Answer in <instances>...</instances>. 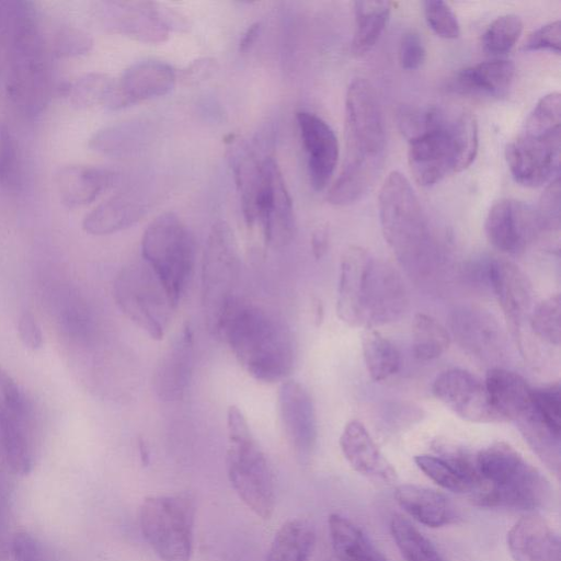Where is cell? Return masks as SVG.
<instances>
[{"label":"cell","mask_w":561,"mask_h":561,"mask_svg":"<svg viewBox=\"0 0 561 561\" xmlns=\"http://www.w3.org/2000/svg\"><path fill=\"white\" fill-rule=\"evenodd\" d=\"M53 312L62 332L73 341H87L92 332V319L85 301L69 287L53 296Z\"/></svg>","instance_id":"8d00e7d4"},{"label":"cell","mask_w":561,"mask_h":561,"mask_svg":"<svg viewBox=\"0 0 561 561\" xmlns=\"http://www.w3.org/2000/svg\"><path fill=\"white\" fill-rule=\"evenodd\" d=\"M474 466L479 477L474 501L481 506L529 511L550 499L551 488L545 476L506 443L481 449Z\"/></svg>","instance_id":"5b68a950"},{"label":"cell","mask_w":561,"mask_h":561,"mask_svg":"<svg viewBox=\"0 0 561 561\" xmlns=\"http://www.w3.org/2000/svg\"><path fill=\"white\" fill-rule=\"evenodd\" d=\"M374 260L366 249L358 245L347 248L342 256L336 313L350 327L364 328L365 300Z\"/></svg>","instance_id":"ffe728a7"},{"label":"cell","mask_w":561,"mask_h":561,"mask_svg":"<svg viewBox=\"0 0 561 561\" xmlns=\"http://www.w3.org/2000/svg\"><path fill=\"white\" fill-rule=\"evenodd\" d=\"M0 392L3 407L20 420L25 421L28 407L24 394L12 376L0 365Z\"/></svg>","instance_id":"db71d44e"},{"label":"cell","mask_w":561,"mask_h":561,"mask_svg":"<svg viewBox=\"0 0 561 561\" xmlns=\"http://www.w3.org/2000/svg\"><path fill=\"white\" fill-rule=\"evenodd\" d=\"M113 295L122 312L153 340H161L176 307L162 282L144 261L124 266Z\"/></svg>","instance_id":"8fae6325"},{"label":"cell","mask_w":561,"mask_h":561,"mask_svg":"<svg viewBox=\"0 0 561 561\" xmlns=\"http://www.w3.org/2000/svg\"><path fill=\"white\" fill-rule=\"evenodd\" d=\"M227 472L239 499L256 516L268 519L275 507L274 479L259 443L241 410L227 411Z\"/></svg>","instance_id":"52a82bcc"},{"label":"cell","mask_w":561,"mask_h":561,"mask_svg":"<svg viewBox=\"0 0 561 561\" xmlns=\"http://www.w3.org/2000/svg\"><path fill=\"white\" fill-rule=\"evenodd\" d=\"M560 149V129L541 134L520 130L505 149L515 182L537 187L552 181L559 175Z\"/></svg>","instance_id":"4fadbf2b"},{"label":"cell","mask_w":561,"mask_h":561,"mask_svg":"<svg viewBox=\"0 0 561 561\" xmlns=\"http://www.w3.org/2000/svg\"><path fill=\"white\" fill-rule=\"evenodd\" d=\"M560 295L554 294L543 299L533 311L530 327L542 341L559 346L561 341Z\"/></svg>","instance_id":"bcb514c9"},{"label":"cell","mask_w":561,"mask_h":561,"mask_svg":"<svg viewBox=\"0 0 561 561\" xmlns=\"http://www.w3.org/2000/svg\"><path fill=\"white\" fill-rule=\"evenodd\" d=\"M405 137L410 171L422 186L466 170L479 145L474 116L467 110L442 106L416 108Z\"/></svg>","instance_id":"7a4b0ae2"},{"label":"cell","mask_w":561,"mask_h":561,"mask_svg":"<svg viewBox=\"0 0 561 561\" xmlns=\"http://www.w3.org/2000/svg\"><path fill=\"white\" fill-rule=\"evenodd\" d=\"M364 362L370 378L382 381L394 375L400 367L397 347L376 329H365L362 335Z\"/></svg>","instance_id":"f35d334b"},{"label":"cell","mask_w":561,"mask_h":561,"mask_svg":"<svg viewBox=\"0 0 561 561\" xmlns=\"http://www.w3.org/2000/svg\"><path fill=\"white\" fill-rule=\"evenodd\" d=\"M426 57L425 46L421 36L409 31L401 37L399 45V62L405 70H414L422 66Z\"/></svg>","instance_id":"9f6ffc18"},{"label":"cell","mask_w":561,"mask_h":561,"mask_svg":"<svg viewBox=\"0 0 561 561\" xmlns=\"http://www.w3.org/2000/svg\"><path fill=\"white\" fill-rule=\"evenodd\" d=\"M9 549L13 561H55L51 550L28 533L15 534Z\"/></svg>","instance_id":"816d5d0a"},{"label":"cell","mask_w":561,"mask_h":561,"mask_svg":"<svg viewBox=\"0 0 561 561\" xmlns=\"http://www.w3.org/2000/svg\"><path fill=\"white\" fill-rule=\"evenodd\" d=\"M397 503L416 522L443 527L456 519L453 503L443 493L415 484H401L394 491Z\"/></svg>","instance_id":"4dcf8cb0"},{"label":"cell","mask_w":561,"mask_h":561,"mask_svg":"<svg viewBox=\"0 0 561 561\" xmlns=\"http://www.w3.org/2000/svg\"><path fill=\"white\" fill-rule=\"evenodd\" d=\"M114 84L115 80L110 76L90 72L67 84L64 92L77 108H90L96 105L106 107Z\"/></svg>","instance_id":"7bdbcfd3"},{"label":"cell","mask_w":561,"mask_h":561,"mask_svg":"<svg viewBox=\"0 0 561 561\" xmlns=\"http://www.w3.org/2000/svg\"><path fill=\"white\" fill-rule=\"evenodd\" d=\"M484 386L499 422H516L529 411L533 389L520 375L494 367L488 370Z\"/></svg>","instance_id":"f1b7e54d"},{"label":"cell","mask_w":561,"mask_h":561,"mask_svg":"<svg viewBox=\"0 0 561 561\" xmlns=\"http://www.w3.org/2000/svg\"><path fill=\"white\" fill-rule=\"evenodd\" d=\"M329 248V229L322 225L316 228L311 234V251L316 260H320Z\"/></svg>","instance_id":"680465c9"},{"label":"cell","mask_w":561,"mask_h":561,"mask_svg":"<svg viewBox=\"0 0 561 561\" xmlns=\"http://www.w3.org/2000/svg\"><path fill=\"white\" fill-rule=\"evenodd\" d=\"M561 125V96L559 92L543 95L535 105L522 130L534 134L548 133L560 129Z\"/></svg>","instance_id":"c3c4849f"},{"label":"cell","mask_w":561,"mask_h":561,"mask_svg":"<svg viewBox=\"0 0 561 561\" xmlns=\"http://www.w3.org/2000/svg\"><path fill=\"white\" fill-rule=\"evenodd\" d=\"M530 412L557 435L561 434V393L559 383L533 389Z\"/></svg>","instance_id":"7dc6e473"},{"label":"cell","mask_w":561,"mask_h":561,"mask_svg":"<svg viewBox=\"0 0 561 561\" xmlns=\"http://www.w3.org/2000/svg\"><path fill=\"white\" fill-rule=\"evenodd\" d=\"M414 462L425 476L446 490L474 492L479 486L474 459L463 453L455 450L442 456L417 455Z\"/></svg>","instance_id":"f546056e"},{"label":"cell","mask_w":561,"mask_h":561,"mask_svg":"<svg viewBox=\"0 0 561 561\" xmlns=\"http://www.w3.org/2000/svg\"><path fill=\"white\" fill-rule=\"evenodd\" d=\"M383 238L409 271L430 267L433 242L426 217L409 180L399 171L388 174L378 196Z\"/></svg>","instance_id":"8992f818"},{"label":"cell","mask_w":561,"mask_h":561,"mask_svg":"<svg viewBox=\"0 0 561 561\" xmlns=\"http://www.w3.org/2000/svg\"><path fill=\"white\" fill-rule=\"evenodd\" d=\"M340 447L346 461L356 472L383 483L397 480L393 466L381 454L359 421L352 420L346 423L340 436Z\"/></svg>","instance_id":"484cf974"},{"label":"cell","mask_w":561,"mask_h":561,"mask_svg":"<svg viewBox=\"0 0 561 561\" xmlns=\"http://www.w3.org/2000/svg\"><path fill=\"white\" fill-rule=\"evenodd\" d=\"M106 27L135 41L158 44L167 41L173 18L150 1H110L101 7Z\"/></svg>","instance_id":"9a60e30c"},{"label":"cell","mask_w":561,"mask_h":561,"mask_svg":"<svg viewBox=\"0 0 561 561\" xmlns=\"http://www.w3.org/2000/svg\"><path fill=\"white\" fill-rule=\"evenodd\" d=\"M516 423L531 449L550 470L559 474L560 435H557L538 421L530 412V409L522 419L516 421Z\"/></svg>","instance_id":"b9f144b4"},{"label":"cell","mask_w":561,"mask_h":561,"mask_svg":"<svg viewBox=\"0 0 561 561\" xmlns=\"http://www.w3.org/2000/svg\"><path fill=\"white\" fill-rule=\"evenodd\" d=\"M260 31V24L254 23L244 33L241 42H240V50H248L255 42Z\"/></svg>","instance_id":"6125c7cd"},{"label":"cell","mask_w":561,"mask_h":561,"mask_svg":"<svg viewBox=\"0 0 561 561\" xmlns=\"http://www.w3.org/2000/svg\"><path fill=\"white\" fill-rule=\"evenodd\" d=\"M486 272L512 331L518 334L533 301V288L527 275L515 263L505 259L491 260Z\"/></svg>","instance_id":"cb8c5ba5"},{"label":"cell","mask_w":561,"mask_h":561,"mask_svg":"<svg viewBox=\"0 0 561 561\" xmlns=\"http://www.w3.org/2000/svg\"><path fill=\"white\" fill-rule=\"evenodd\" d=\"M195 504L188 493L152 495L139 510L145 540L161 561H190L193 552Z\"/></svg>","instance_id":"30bf717a"},{"label":"cell","mask_w":561,"mask_h":561,"mask_svg":"<svg viewBox=\"0 0 561 561\" xmlns=\"http://www.w3.org/2000/svg\"><path fill=\"white\" fill-rule=\"evenodd\" d=\"M255 224L272 248L287 245L295 233L293 201L283 173L271 156L263 159L262 180L253 207L252 226Z\"/></svg>","instance_id":"7c38bea8"},{"label":"cell","mask_w":561,"mask_h":561,"mask_svg":"<svg viewBox=\"0 0 561 561\" xmlns=\"http://www.w3.org/2000/svg\"><path fill=\"white\" fill-rule=\"evenodd\" d=\"M22 185V160L18 141L0 118V188L16 192Z\"/></svg>","instance_id":"ee69618b"},{"label":"cell","mask_w":561,"mask_h":561,"mask_svg":"<svg viewBox=\"0 0 561 561\" xmlns=\"http://www.w3.org/2000/svg\"><path fill=\"white\" fill-rule=\"evenodd\" d=\"M307 169L314 191L325 188L339 161V141L331 126L314 113L300 111L296 115Z\"/></svg>","instance_id":"ac0fdd59"},{"label":"cell","mask_w":561,"mask_h":561,"mask_svg":"<svg viewBox=\"0 0 561 561\" xmlns=\"http://www.w3.org/2000/svg\"><path fill=\"white\" fill-rule=\"evenodd\" d=\"M407 304V291L399 273L387 263L374 260L365 300L364 329H376L397 320Z\"/></svg>","instance_id":"7402d4cb"},{"label":"cell","mask_w":561,"mask_h":561,"mask_svg":"<svg viewBox=\"0 0 561 561\" xmlns=\"http://www.w3.org/2000/svg\"><path fill=\"white\" fill-rule=\"evenodd\" d=\"M539 230L535 208L513 198L495 202L484 221L489 242L504 253L522 251Z\"/></svg>","instance_id":"e0dca14e"},{"label":"cell","mask_w":561,"mask_h":561,"mask_svg":"<svg viewBox=\"0 0 561 561\" xmlns=\"http://www.w3.org/2000/svg\"><path fill=\"white\" fill-rule=\"evenodd\" d=\"M141 256L178 306L195 264L196 243L191 230L174 213L159 215L142 234Z\"/></svg>","instance_id":"ba28073f"},{"label":"cell","mask_w":561,"mask_h":561,"mask_svg":"<svg viewBox=\"0 0 561 561\" xmlns=\"http://www.w3.org/2000/svg\"><path fill=\"white\" fill-rule=\"evenodd\" d=\"M194 365V336L190 324L173 339L161 355L153 373L152 386L162 401H176L184 397Z\"/></svg>","instance_id":"603a6c76"},{"label":"cell","mask_w":561,"mask_h":561,"mask_svg":"<svg viewBox=\"0 0 561 561\" xmlns=\"http://www.w3.org/2000/svg\"><path fill=\"white\" fill-rule=\"evenodd\" d=\"M277 407L285 437L296 458L308 462L317 443L318 430L313 401L299 382L283 381L277 394Z\"/></svg>","instance_id":"5bb4252c"},{"label":"cell","mask_w":561,"mask_h":561,"mask_svg":"<svg viewBox=\"0 0 561 561\" xmlns=\"http://www.w3.org/2000/svg\"><path fill=\"white\" fill-rule=\"evenodd\" d=\"M450 344L447 330L434 318L416 313L412 324V350L420 360H432L442 356Z\"/></svg>","instance_id":"60d3db41"},{"label":"cell","mask_w":561,"mask_h":561,"mask_svg":"<svg viewBox=\"0 0 561 561\" xmlns=\"http://www.w3.org/2000/svg\"><path fill=\"white\" fill-rule=\"evenodd\" d=\"M423 7L425 20L436 35L446 39L459 36L460 25L448 3L440 0H427L423 2Z\"/></svg>","instance_id":"f907efd6"},{"label":"cell","mask_w":561,"mask_h":561,"mask_svg":"<svg viewBox=\"0 0 561 561\" xmlns=\"http://www.w3.org/2000/svg\"><path fill=\"white\" fill-rule=\"evenodd\" d=\"M8 490L7 480L0 462V554L4 546V530L7 528V508H8Z\"/></svg>","instance_id":"91938a15"},{"label":"cell","mask_w":561,"mask_h":561,"mask_svg":"<svg viewBox=\"0 0 561 561\" xmlns=\"http://www.w3.org/2000/svg\"><path fill=\"white\" fill-rule=\"evenodd\" d=\"M515 66L507 59H494L458 71L451 88L460 93L499 96L504 94L514 78Z\"/></svg>","instance_id":"1f68e13d"},{"label":"cell","mask_w":561,"mask_h":561,"mask_svg":"<svg viewBox=\"0 0 561 561\" xmlns=\"http://www.w3.org/2000/svg\"><path fill=\"white\" fill-rule=\"evenodd\" d=\"M49 49L58 58L78 57L88 54L93 46L92 37L75 26H60L51 36Z\"/></svg>","instance_id":"681fc988"},{"label":"cell","mask_w":561,"mask_h":561,"mask_svg":"<svg viewBox=\"0 0 561 561\" xmlns=\"http://www.w3.org/2000/svg\"><path fill=\"white\" fill-rule=\"evenodd\" d=\"M390 530L405 561H446L433 542L405 517L393 516Z\"/></svg>","instance_id":"ab89813d"},{"label":"cell","mask_w":561,"mask_h":561,"mask_svg":"<svg viewBox=\"0 0 561 561\" xmlns=\"http://www.w3.org/2000/svg\"><path fill=\"white\" fill-rule=\"evenodd\" d=\"M140 459L144 466H147L150 460V453L148 446L144 439H139Z\"/></svg>","instance_id":"be15d7a7"},{"label":"cell","mask_w":561,"mask_h":561,"mask_svg":"<svg viewBox=\"0 0 561 561\" xmlns=\"http://www.w3.org/2000/svg\"><path fill=\"white\" fill-rule=\"evenodd\" d=\"M550 50L556 54L561 51V23L560 20L552 21L534 31L525 44L523 50Z\"/></svg>","instance_id":"11a10c76"},{"label":"cell","mask_w":561,"mask_h":561,"mask_svg":"<svg viewBox=\"0 0 561 561\" xmlns=\"http://www.w3.org/2000/svg\"><path fill=\"white\" fill-rule=\"evenodd\" d=\"M219 336L257 381H283L293 371L295 351L289 328L260 306L236 300L222 321Z\"/></svg>","instance_id":"277c9868"},{"label":"cell","mask_w":561,"mask_h":561,"mask_svg":"<svg viewBox=\"0 0 561 561\" xmlns=\"http://www.w3.org/2000/svg\"><path fill=\"white\" fill-rule=\"evenodd\" d=\"M536 215L540 230L558 229L560 224V179L559 175L549 182L542 193Z\"/></svg>","instance_id":"f5cc1de1"},{"label":"cell","mask_w":561,"mask_h":561,"mask_svg":"<svg viewBox=\"0 0 561 561\" xmlns=\"http://www.w3.org/2000/svg\"><path fill=\"white\" fill-rule=\"evenodd\" d=\"M450 330L457 343L481 360L496 359L503 351L501 327L493 314L481 307H457L450 316Z\"/></svg>","instance_id":"44dd1931"},{"label":"cell","mask_w":561,"mask_h":561,"mask_svg":"<svg viewBox=\"0 0 561 561\" xmlns=\"http://www.w3.org/2000/svg\"><path fill=\"white\" fill-rule=\"evenodd\" d=\"M10 21V1H0V78Z\"/></svg>","instance_id":"94428289"},{"label":"cell","mask_w":561,"mask_h":561,"mask_svg":"<svg viewBox=\"0 0 561 561\" xmlns=\"http://www.w3.org/2000/svg\"><path fill=\"white\" fill-rule=\"evenodd\" d=\"M391 3L389 1H355V32L352 50L356 56L369 51L379 39L389 20Z\"/></svg>","instance_id":"74e56055"},{"label":"cell","mask_w":561,"mask_h":561,"mask_svg":"<svg viewBox=\"0 0 561 561\" xmlns=\"http://www.w3.org/2000/svg\"><path fill=\"white\" fill-rule=\"evenodd\" d=\"M346 154L341 173L330 186L328 201L351 205L374 185L385 161L386 134L381 110L373 85L354 79L345 98Z\"/></svg>","instance_id":"3957f363"},{"label":"cell","mask_w":561,"mask_h":561,"mask_svg":"<svg viewBox=\"0 0 561 561\" xmlns=\"http://www.w3.org/2000/svg\"><path fill=\"white\" fill-rule=\"evenodd\" d=\"M507 546L514 561H560V538L538 516H526L507 533Z\"/></svg>","instance_id":"4316f807"},{"label":"cell","mask_w":561,"mask_h":561,"mask_svg":"<svg viewBox=\"0 0 561 561\" xmlns=\"http://www.w3.org/2000/svg\"><path fill=\"white\" fill-rule=\"evenodd\" d=\"M432 391L436 399L466 421L499 422L484 382L467 370L453 368L440 373L433 382Z\"/></svg>","instance_id":"2e32d148"},{"label":"cell","mask_w":561,"mask_h":561,"mask_svg":"<svg viewBox=\"0 0 561 561\" xmlns=\"http://www.w3.org/2000/svg\"><path fill=\"white\" fill-rule=\"evenodd\" d=\"M523 32V21L516 14L497 16L482 35L483 49L493 55L510 51Z\"/></svg>","instance_id":"f6af8a7d"},{"label":"cell","mask_w":561,"mask_h":561,"mask_svg":"<svg viewBox=\"0 0 561 561\" xmlns=\"http://www.w3.org/2000/svg\"><path fill=\"white\" fill-rule=\"evenodd\" d=\"M148 209V202L139 193L124 191L91 210L84 217L82 228L92 236L112 234L137 224Z\"/></svg>","instance_id":"83f0119b"},{"label":"cell","mask_w":561,"mask_h":561,"mask_svg":"<svg viewBox=\"0 0 561 561\" xmlns=\"http://www.w3.org/2000/svg\"><path fill=\"white\" fill-rule=\"evenodd\" d=\"M18 333L23 345L30 350L36 351L43 346V333L34 314L25 310L18 321Z\"/></svg>","instance_id":"6f0895ef"},{"label":"cell","mask_w":561,"mask_h":561,"mask_svg":"<svg viewBox=\"0 0 561 561\" xmlns=\"http://www.w3.org/2000/svg\"><path fill=\"white\" fill-rule=\"evenodd\" d=\"M50 56L34 5L10 1L0 82L11 106L27 119L39 116L49 102L53 91Z\"/></svg>","instance_id":"6da1fadb"},{"label":"cell","mask_w":561,"mask_h":561,"mask_svg":"<svg viewBox=\"0 0 561 561\" xmlns=\"http://www.w3.org/2000/svg\"><path fill=\"white\" fill-rule=\"evenodd\" d=\"M173 68L162 61L146 60L129 66L115 80L107 110L116 111L141 101L164 96L175 85Z\"/></svg>","instance_id":"d6986e66"},{"label":"cell","mask_w":561,"mask_h":561,"mask_svg":"<svg viewBox=\"0 0 561 561\" xmlns=\"http://www.w3.org/2000/svg\"><path fill=\"white\" fill-rule=\"evenodd\" d=\"M0 442L4 459L11 470L26 474L33 467V451L25 421L0 405Z\"/></svg>","instance_id":"d590c367"},{"label":"cell","mask_w":561,"mask_h":561,"mask_svg":"<svg viewBox=\"0 0 561 561\" xmlns=\"http://www.w3.org/2000/svg\"><path fill=\"white\" fill-rule=\"evenodd\" d=\"M329 534L339 561H387L363 530L345 516H329Z\"/></svg>","instance_id":"d6a6232c"},{"label":"cell","mask_w":561,"mask_h":561,"mask_svg":"<svg viewBox=\"0 0 561 561\" xmlns=\"http://www.w3.org/2000/svg\"><path fill=\"white\" fill-rule=\"evenodd\" d=\"M149 128L140 121L122 122L98 130L89 147L99 153L127 157L140 151L149 140Z\"/></svg>","instance_id":"836d02e7"},{"label":"cell","mask_w":561,"mask_h":561,"mask_svg":"<svg viewBox=\"0 0 561 561\" xmlns=\"http://www.w3.org/2000/svg\"><path fill=\"white\" fill-rule=\"evenodd\" d=\"M117 178V172L108 168L67 164L56 171L54 181L62 204L77 208L94 202L115 185Z\"/></svg>","instance_id":"d4e9b609"},{"label":"cell","mask_w":561,"mask_h":561,"mask_svg":"<svg viewBox=\"0 0 561 561\" xmlns=\"http://www.w3.org/2000/svg\"><path fill=\"white\" fill-rule=\"evenodd\" d=\"M240 275L238 243L230 226L216 222L208 234L202 261V309L208 331L219 336L222 321L237 300Z\"/></svg>","instance_id":"9c48e42d"},{"label":"cell","mask_w":561,"mask_h":561,"mask_svg":"<svg viewBox=\"0 0 561 561\" xmlns=\"http://www.w3.org/2000/svg\"><path fill=\"white\" fill-rule=\"evenodd\" d=\"M316 545L311 524L290 519L276 531L265 561H309Z\"/></svg>","instance_id":"e575fe53"}]
</instances>
